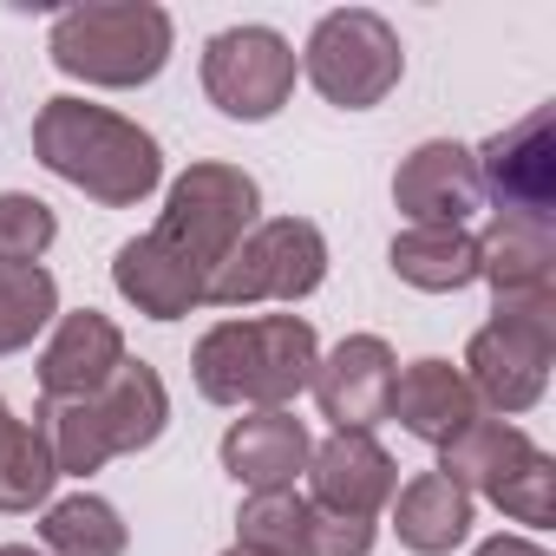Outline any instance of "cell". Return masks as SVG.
<instances>
[{"mask_svg":"<svg viewBox=\"0 0 556 556\" xmlns=\"http://www.w3.org/2000/svg\"><path fill=\"white\" fill-rule=\"evenodd\" d=\"M34 157L105 210H131L164 184V151L138 118L86 99H47L34 118Z\"/></svg>","mask_w":556,"mask_h":556,"instance_id":"6da1fadb","label":"cell"},{"mask_svg":"<svg viewBox=\"0 0 556 556\" xmlns=\"http://www.w3.org/2000/svg\"><path fill=\"white\" fill-rule=\"evenodd\" d=\"M315 361H321V341L302 315H249V321H216L197 341L190 380L210 406L275 413L295 393H308Z\"/></svg>","mask_w":556,"mask_h":556,"instance_id":"7a4b0ae2","label":"cell"},{"mask_svg":"<svg viewBox=\"0 0 556 556\" xmlns=\"http://www.w3.org/2000/svg\"><path fill=\"white\" fill-rule=\"evenodd\" d=\"M170 47H177V21L157 0H86V8H66L47 34L53 66L105 92L151 86L170 66Z\"/></svg>","mask_w":556,"mask_h":556,"instance_id":"3957f363","label":"cell"},{"mask_svg":"<svg viewBox=\"0 0 556 556\" xmlns=\"http://www.w3.org/2000/svg\"><path fill=\"white\" fill-rule=\"evenodd\" d=\"M549 361H556V295H510V302H491V321L465 341L458 374L478 406L510 419L543 400Z\"/></svg>","mask_w":556,"mask_h":556,"instance_id":"277c9868","label":"cell"},{"mask_svg":"<svg viewBox=\"0 0 556 556\" xmlns=\"http://www.w3.org/2000/svg\"><path fill=\"white\" fill-rule=\"evenodd\" d=\"M439 471H445L458 491L491 497L510 523L543 530V523L556 517V465H549V452H543L523 426H510V419H484V413H478L458 439L439 445Z\"/></svg>","mask_w":556,"mask_h":556,"instance_id":"5b68a950","label":"cell"},{"mask_svg":"<svg viewBox=\"0 0 556 556\" xmlns=\"http://www.w3.org/2000/svg\"><path fill=\"white\" fill-rule=\"evenodd\" d=\"M328 282V236L308 216H262L216 268L203 302L249 308V302H308Z\"/></svg>","mask_w":556,"mask_h":556,"instance_id":"8992f818","label":"cell"},{"mask_svg":"<svg viewBox=\"0 0 556 556\" xmlns=\"http://www.w3.org/2000/svg\"><path fill=\"white\" fill-rule=\"evenodd\" d=\"M302 73L308 86L341 105V112H374L400 79H406V47L393 34L387 14L374 8H334L315 21L308 47H302Z\"/></svg>","mask_w":556,"mask_h":556,"instance_id":"52a82bcc","label":"cell"},{"mask_svg":"<svg viewBox=\"0 0 556 556\" xmlns=\"http://www.w3.org/2000/svg\"><path fill=\"white\" fill-rule=\"evenodd\" d=\"M255 223H262V190H255V177H249L242 164L203 157V164H190V170L170 184L164 216H157V236H164L170 249H184V255L210 275Z\"/></svg>","mask_w":556,"mask_h":556,"instance_id":"ba28073f","label":"cell"},{"mask_svg":"<svg viewBox=\"0 0 556 556\" xmlns=\"http://www.w3.org/2000/svg\"><path fill=\"white\" fill-rule=\"evenodd\" d=\"M295 73L302 60L275 27H223L203 47V92L223 118H242V125L282 112L295 99Z\"/></svg>","mask_w":556,"mask_h":556,"instance_id":"9c48e42d","label":"cell"},{"mask_svg":"<svg viewBox=\"0 0 556 556\" xmlns=\"http://www.w3.org/2000/svg\"><path fill=\"white\" fill-rule=\"evenodd\" d=\"M478 190L497 203V216H543L556 223V138H549V105H530L517 125L491 131L478 151Z\"/></svg>","mask_w":556,"mask_h":556,"instance_id":"30bf717a","label":"cell"},{"mask_svg":"<svg viewBox=\"0 0 556 556\" xmlns=\"http://www.w3.org/2000/svg\"><path fill=\"white\" fill-rule=\"evenodd\" d=\"M393 348L380 334H348L341 348H328L315 361V406L334 432H374L387 419V400H393Z\"/></svg>","mask_w":556,"mask_h":556,"instance_id":"8fae6325","label":"cell"},{"mask_svg":"<svg viewBox=\"0 0 556 556\" xmlns=\"http://www.w3.org/2000/svg\"><path fill=\"white\" fill-rule=\"evenodd\" d=\"M308 484L321 510H348V517H380L400 491V465L374 432H328L308 452Z\"/></svg>","mask_w":556,"mask_h":556,"instance_id":"7c38bea8","label":"cell"},{"mask_svg":"<svg viewBox=\"0 0 556 556\" xmlns=\"http://www.w3.org/2000/svg\"><path fill=\"white\" fill-rule=\"evenodd\" d=\"M478 203H484L478 164L458 138H426L393 170V210L406 223H465Z\"/></svg>","mask_w":556,"mask_h":556,"instance_id":"4fadbf2b","label":"cell"},{"mask_svg":"<svg viewBox=\"0 0 556 556\" xmlns=\"http://www.w3.org/2000/svg\"><path fill=\"white\" fill-rule=\"evenodd\" d=\"M112 289H118L138 315H151V321H184L190 308H203L210 275H203L184 249H170L157 229H144V236L118 242V255H112Z\"/></svg>","mask_w":556,"mask_h":556,"instance_id":"5bb4252c","label":"cell"},{"mask_svg":"<svg viewBox=\"0 0 556 556\" xmlns=\"http://www.w3.org/2000/svg\"><path fill=\"white\" fill-rule=\"evenodd\" d=\"M118 367H125V334L112 315L99 308L60 315L40 348V400H92Z\"/></svg>","mask_w":556,"mask_h":556,"instance_id":"9a60e30c","label":"cell"},{"mask_svg":"<svg viewBox=\"0 0 556 556\" xmlns=\"http://www.w3.org/2000/svg\"><path fill=\"white\" fill-rule=\"evenodd\" d=\"M308 452H315V439H308V426L289 406L242 413L223 432V471L242 491H295V478L308 471Z\"/></svg>","mask_w":556,"mask_h":556,"instance_id":"2e32d148","label":"cell"},{"mask_svg":"<svg viewBox=\"0 0 556 556\" xmlns=\"http://www.w3.org/2000/svg\"><path fill=\"white\" fill-rule=\"evenodd\" d=\"M556 268V223L543 216H497L478 229V282H491L497 302L510 295H556L549 289Z\"/></svg>","mask_w":556,"mask_h":556,"instance_id":"e0dca14e","label":"cell"},{"mask_svg":"<svg viewBox=\"0 0 556 556\" xmlns=\"http://www.w3.org/2000/svg\"><path fill=\"white\" fill-rule=\"evenodd\" d=\"M478 413H484V406L471 400V387H465V374H458L452 361H413V367L393 374L387 419H400V426H406L413 439H426V445L458 439Z\"/></svg>","mask_w":556,"mask_h":556,"instance_id":"ac0fdd59","label":"cell"},{"mask_svg":"<svg viewBox=\"0 0 556 556\" xmlns=\"http://www.w3.org/2000/svg\"><path fill=\"white\" fill-rule=\"evenodd\" d=\"M92 413H99V426H105L112 458L151 452V445L164 439V426H170V393H164V374H157L151 361H131V354H125V367H118V374L92 393Z\"/></svg>","mask_w":556,"mask_h":556,"instance_id":"d6986e66","label":"cell"},{"mask_svg":"<svg viewBox=\"0 0 556 556\" xmlns=\"http://www.w3.org/2000/svg\"><path fill=\"white\" fill-rule=\"evenodd\" d=\"M393 275L419 295H458L478 282V236L465 223H406L387 249Z\"/></svg>","mask_w":556,"mask_h":556,"instance_id":"ffe728a7","label":"cell"},{"mask_svg":"<svg viewBox=\"0 0 556 556\" xmlns=\"http://www.w3.org/2000/svg\"><path fill=\"white\" fill-rule=\"evenodd\" d=\"M393 530L413 556H452L471 536V491H458L445 471H419L393 491Z\"/></svg>","mask_w":556,"mask_h":556,"instance_id":"44dd1931","label":"cell"},{"mask_svg":"<svg viewBox=\"0 0 556 556\" xmlns=\"http://www.w3.org/2000/svg\"><path fill=\"white\" fill-rule=\"evenodd\" d=\"M60 484V465H53V445L40 439V426L14 419V406L0 400V510L21 517L34 504H47Z\"/></svg>","mask_w":556,"mask_h":556,"instance_id":"7402d4cb","label":"cell"},{"mask_svg":"<svg viewBox=\"0 0 556 556\" xmlns=\"http://www.w3.org/2000/svg\"><path fill=\"white\" fill-rule=\"evenodd\" d=\"M125 543H131L125 517L92 491H73V497L47 504V517H40V549L47 556H125Z\"/></svg>","mask_w":556,"mask_h":556,"instance_id":"603a6c76","label":"cell"},{"mask_svg":"<svg viewBox=\"0 0 556 556\" xmlns=\"http://www.w3.org/2000/svg\"><path fill=\"white\" fill-rule=\"evenodd\" d=\"M60 315V282L34 262V268H0V354L34 348V334H47Z\"/></svg>","mask_w":556,"mask_h":556,"instance_id":"cb8c5ba5","label":"cell"},{"mask_svg":"<svg viewBox=\"0 0 556 556\" xmlns=\"http://www.w3.org/2000/svg\"><path fill=\"white\" fill-rule=\"evenodd\" d=\"M302 523H308V497L295 491H249L236 510V543L262 549V556H302Z\"/></svg>","mask_w":556,"mask_h":556,"instance_id":"d4e9b609","label":"cell"},{"mask_svg":"<svg viewBox=\"0 0 556 556\" xmlns=\"http://www.w3.org/2000/svg\"><path fill=\"white\" fill-rule=\"evenodd\" d=\"M60 236V216L34 190H0V268H34Z\"/></svg>","mask_w":556,"mask_h":556,"instance_id":"484cf974","label":"cell"},{"mask_svg":"<svg viewBox=\"0 0 556 556\" xmlns=\"http://www.w3.org/2000/svg\"><path fill=\"white\" fill-rule=\"evenodd\" d=\"M367 549H374V517H348V510H321V504H308L302 556H367Z\"/></svg>","mask_w":556,"mask_h":556,"instance_id":"4316f807","label":"cell"},{"mask_svg":"<svg viewBox=\"0 0 556 556\" xmlns=\"http://www.w3.org/2000/svg\"><path fill=\"white\" fill-rule=\"evenodd\" d=\"M471 556H549V549H543L536 536H484Z\"/></svg>","mask_w":556,"mask_h":556,"instance_id":"83f0119b","label":"cell"},{"mask_svg":"<svg viewBox=\"0 0 556 556\" xmlns=\"http://www.w3.org/2000/svg\"><path fill=\"white\" fill-rule=\"evenodd\" d=\"M0 556H47V549H34V543H0Z\"/></svg>","mask_w":556,"mask_h":556,"instance_id":"f1b7e54d","label":"cell"},{"mask_svg":"<svg viewBox=\"0 0 556 556\" xmlns=\"http://www.w3.org/2000/svg\"><path fill=\"white\" fill-rule=\"evenodd\" d=\"M223 556H262V549H242V543H236V549H223Z\"/></svg>","mask_w":556,"mask_h":556,"instance_id":"f546056e","label":"cell"}]
</instances>
